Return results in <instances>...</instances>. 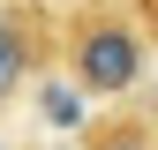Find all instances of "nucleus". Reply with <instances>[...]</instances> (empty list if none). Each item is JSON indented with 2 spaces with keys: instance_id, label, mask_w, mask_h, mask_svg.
<instances>
[{
  "instance_id": "20e7f679",
  "label": "nucleus",
  "mask_w": 158,
  "mask_h": 150,
  "mask_svg": "<svg viewBox=\"0 0 158 150\" xmlns=\"http://www.w3.org/2000/svg\"><path fill=\"white\" fill-rule=\"evenodd\" d=\"M98 150H143V135H128V128H113V135H98Z\"/></svg>"
},
{
  "instance_id": "f03ea898",
  "label": "nucleus",
  "mask_w": 158,
  "mask_h": 150,
  "mask_svg": "<svg viewBox=\"0 0 158 150\" xmlns=\"http://www.w3.org/2000/svg\"><path fill=\"white\" fill-rule=\"evenodd\" d=\"M15 83H23V38H15V30H0V105L15 98Z\"/></svg>"
},
{
  "instance_id": "7ed1b4c3",
  "label": "nucleus",
  "mask_w": 158,
  "mask_h": 150,
  "mask_svg": "<svg viewBox=\"0 0 158 150\" xmlns=\"http://www.w3.org/2000/svg\"><path fill=\"white\" fill-rule=\"evenodd\" d=\"M45 120H53V128H75V120H83V90L53 83V90H45Z\"/></svg>"
},
{
  "instance_id": "f257e3e1",
  "label": "nucleus",
  "mask_w": 158,
  "mask_h": 150,
  "mask_svg": "<svg viewBox=\"0 0 158 150\" xmlns=\"http://www.w3.org/2000/svg\"><path fill=\"white\" fill-rule=\"evenodd\" d=\"M143 75V38L128 23H90L75 38V83L83 90H135Z\"/></svg>"
}]
</instances>
